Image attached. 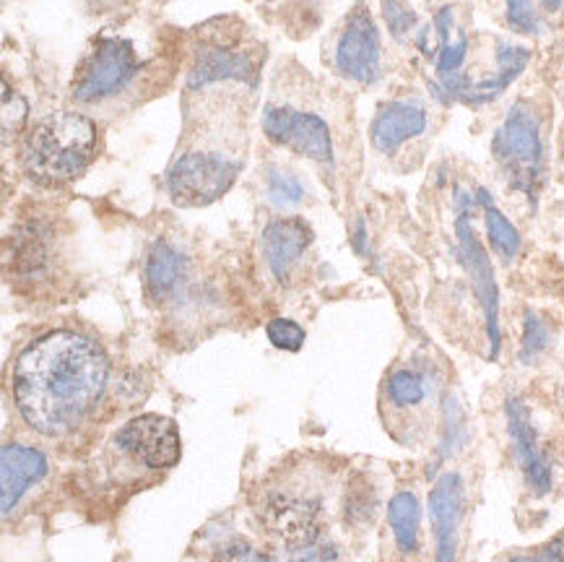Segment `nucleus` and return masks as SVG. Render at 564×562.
Returning a JSON list of instances; mask_svg holds the SVG:
<instances>
[{"label":"nucleus","instance_id":"obj_28","mask_svg":"<svg viewBox=\"0 0 564 562\" xmlns=\"http://www.w3.org/2000/svg\"><path fill=\"white\" fill-rule=\"evenodd\" d=\"M508 562H564V534L554 537L552 542L539 547V550L510 554Z\"/></svg>","mask_w":564,"mask_h":562},{"label":"nucleus","instance_id":"obj_2","mask_svg":"<svg viewBox=\"0 0 564 562\" xmlns=\"http://www.w3.org/2000/svg\"><path fill=\"white\" fill-rule=\"evenodd\" d=\"M99 133L78 112H55L42 118L24 143V170L42 185L70 183L84 175L97 156Z\"/></svg>","mask_w":564,"mask_h":562},{"label":"nucleus","instance_id":"obj_29","mask_svg":"<svg viewBox=\"0 0 564 562\" xmlns=\"http://www.w3.org/2000/svg\"><path fill=\"white\" fill-rule=\"evenodd\" d=\"M336 558V547L325 544L317 539V542L294 547L292 554H289V562H330Z\"/></svg>","mask_w":564,"mask_h":562},{"label":"nucleus","instance_id":"obj_27","mask_svg":"<svg viewBox=\"0 0 564 562\" xmlns=\"http://www.w3.org/2000/svg\"><path fill=\"white\" fill-rule=\"evenodd\" d=\"M382 13H386L388 29L395 40H406L411 29L416 26V13L403 0H382Z\"/></svg>","mask_w":564,"mask_h":562},{"label":"nucleus","instance_id":"obj_21","mask_svg":"<svg viewBox=\"0 0 564 562\" xmlns=\"http://www.w3.org/2000/svg\"><path fill=\"white\" fill-rule=\"evenodd\" d=\"M386 393L395 409H416L430 399L432 386L426 372L414 370V367H401V370L390 372Z\"/></svg>","mask_w":564,"mask_h":562},{"label":"nucleus","instance_id":"obj_20","mask_svg":"<svg viewBox=\"0 0 564 562\" xmlns=\"http://www.w3.org/2000/svg\"><path fill=\"white\" fill-rule=\"evenodd\" d=\"M183 277V256L170 242L159 240L147 258V287L154 298H167Z\"/></svg>","mask_w":564,"mask_h":562},{"label":"nucleus","instance_id":"obj_3","mask_svg":"<svg viewBox=\"0 0 564 562\" xmlns=\"http://www.w3.org/2000/svg\"><path fill=\"white\" fill-rule=\"evenodd\" d=\"M541 128L544 122H541L536 107L520 99L510 107L491 139V154L508 177L510 187L523 193L531 204H536L546 175V147Z\"/></svg>","mask_w":564,"mask_h":562},{"label":"nucleus","instance_id":"obj_22","mask_svg":"<svg viewBox=\"0 0 564 562\" xmlns=\"http://www.w3.org/2000/svg\"><path fill=\"white\" fill-rule=\"evenodd\" d=\"M554 334L549 323L539 313L528 310L523 318V336H520V363L536 365L541 357L552 349Z\"/></svg>","mask_w":564,"mask_h":562},{"label":"nucleus","instance_id":"obj_17","mask_svg":"<svg viewBox=\"0 0 564 562\" xmlns=\"http://www.w3.org/2000/svg\"><path fill=\"white\" fill-rule=\"evenodd\" d=\"M528 61H531V50L528 47L512 45V42H497V53H495L497 71L491 76L479 78V82H471V78L466 76V84H463L458 102H466L474 107L489 105L491 99L500 97V94L508 89L520 74H523Z\"/></svg>","mask_w":564,"mask_h":562},{"label":"nucleus","instance_id":"obj_24","mask_svg":"<svg viewBox=\"0 0 564 562\" xmlns=\"http://www.w3.org/2000/svg\"><path fill=\"white\" fill-rule=\"evenodd\" d=\"M269 196L276 206H294L305 198V187L300 180L284 170L269 172Z\"/></svg>","mask_w":564,"mask_h":562},{"label":"nucleus","instance_id":"obj_11","mask_svg":"<svg viewBox=\"0 0 564 562\" xmlns=\"http://www.w3.org/2000/svg\"><path fill=\"white\" fill-rule=\"evenodd\" d=\"M115 441L149 468H170L180 461V432L170 417H135L118 432Z\"/></svg>","mask_w":564,"mask_h":562},{"label":"nucleus","instance_id":"obj_8","mask_svg":"<svg viewBox=\"0 0 564 562\" xmlns=\"http://www.w3.org/2000/svg\"><path fill=\"white\" fill-rule=\"evenodd\" d=\"M505 417H508V435L525 485L531 487L533 495H549L554 487V461L541 448L539 432L531 420V409L520 396H508Z\"/></svg>","mask_w":564,"mask_h":562},{"label":"nucleus","instance_id":"obj_26","mask_svg":"<svg viewBox=\"0 0 564 562\" xmlns=\"http://www.w3.org/2000/svg\"><path fill=\"white\" fill-rule=\"evenodd\" d=\"M265 334H269V342L273 347L284 352H300L302 344H305V328L289 318H273L265 326Z\"/></svg>","mask_w":564,"mask_h":562},{"label":"nucleus","instance_id":"obj_15","mask_svg":"<svg viewBox=\"0 0 564 562\" xmlns=\"http://www.w3.org/2000/svg\"><path fill=\"white\" fill-rule=\"evenodd\" d=\"M321 506L315 500H302V497L276 495L265 506V523L273 534L284 539L289 550L294 547L317 542L321 539V526H317Z\"/></svg>","mask_w":564,"mask_h":562},{"label":"nucleus","instance_id":"obj_31","mask_svg":"<svg viewBox=\"0 0 564 562\" xmlns=\"http://www.w3.org/2000/svg\"><path fill=\"white\" fill-rule=\"evenodd\" d=\"M541 6H544L549 13H556L564 9V0H541Z\"/></svg>","mask_w":564,"mask_h":562},{"label":"nucleus","instance_id":"obj_23","mask_svg":"<svg viewBox=\"0 0 564 562\" xmlns=\"http://www.w3.org/2000/svg\"><path fill=\"white\" fill-rule=\"evenodd\" d=\"M505 21L516 34H531L541 32V19L531 0H505Z\"/></svg>","mask_w":564,"mask_h":562},{"label":"nucleus","instance_id":"obj_9","mask_svg":"<svg viewBox=\"0 0 564 562\" xmlns=\"http://www.w3.org/2000/svg\"><path fill=\"white\" fill-rule=\"evenodd\" d=\"M466 482L458 472H445L430 493V521L435 534V562L458 560L460 526L466 518Z\"/></svg>","mask_w":564,"mask_h":562},{"label":"nucleus","instance_id":"obj_10","mask_svg":"<svg viewBox=\"0 0 564 562\" xmlns=\"http://www.w3.org/2000/svg\"><path fill=\"white\" fill-rule=\"evenodd\" d=\"M336 68L349 82L372 84L380 76V34L370 13L357 9L346 19L336 45Z\"/></svg>","mask_w":564,"mask_h":562},{"label":"nucleus","instance_id":"obj_18","mask_svg":"<svg viewBox=\"0 0 564 562\" xmlns=\"http://www.w3.org/2000/svg\"><path fill=\"white\" fill-rule=\"evenodd\" d=\"M388 523L398 550L403 554H414L419 550V534H422V502H419V497L409 489L390 497Z\"/></svg>","mask_w":564,"mask_h":562},{"label":"nucleus","instance_id":"obj_4","mask_svg":"<svg viewBox=\"0 0 564 562\" xmlns=\"http://www.w3.org/2000/svg\"><path fill=\"white\" fill-rule=\"evenodd\" d=\"M476 204V196L466 191H455V240H458V261L463 269L471 277L474 292L481 302L484 321H487V336H489V359L500 357L502 349V334H500V290H497L495 271H491V261L484 250V245L476 237L471 227V214Z\"/></svg>","mask_w":564,"mask_h":562},{"label":"nucleus","instance_id":"obj_6","mask_svg":"<svg viewBox=\"0 0 564 562\" xmlns=\"http://www.w3.org/2000/svg\"><path fill=\"white\" fill-rule=\"evenodd\" d=\"M139 74L133 45L122 37H99L91 55L86 57L82 74L74 86L78 102H99L126 89Z\"/></svg>","mask_w":564,"mask_h":562},{"label":"nucleus","instance_id":"obj_30","mask_svg":"<svg viewBox=\"0 0 564 562\" xmlns=\"http://www.w3.org/2000/svg\"><path fill=\"white\" fill-rule=\"evenodd\" d=\"M216 562H273V558H269L265 552L256 550L252 544L235 542V544L224 547L219 560H216Z\"/></svg>","mask_w":564,"mask_h":562},{"label":"nucleus","instance_id":"obj_25","mask_svg":"<svg viewBox=\"0 0 564 562\" xmlns=\"http://www.w3.org/2000/svg\"><path fill=\"white\" fill-rule=\"evenodd\" d=\"M445 428H447L445 441H443V445H440V456H443V458L453 456V453L458 451L468 437L466 435V420H463L458 401H455L453 396L445 401Z\"/></svg>","mask_w":564,"mask_h":562},{"label":"nucleus","instance_id":"obj_12","mask_svg":"<svg viewBox=\"0 0 564 562\" xmlns=\"http://www.w3.org/2000/svg\"><path fill=\"white\" fill-rule=\"evenodd\" d=\"M258 66L256 57L235 42H204L195 55V66L191 71V86H208L214 82H248L256 84Z\"/></svg>","mask_w":564,"mask_h":562},{"label":"nucleus","instance_id":"obj_19","mask_svg":"<svg viewBox=\"0 0 564 562\" xmlns=\"http://www.w3.org/2000/svg\"><path fill=\"white\" fill-rule=\"evenodd\" d=\"M476 204H479L484 212V225H487L489 245L495 248V253L500 256L505 263L516 261L520 253V245H523L516 225H512L508 216L495 206V201H491L487 187H476Z\"/></svg>","mask_w":564,"mask_h":562},{"label":"nucleus","instance_id":"obj_1","mask_svg":"<svg viewBox=\"0 0 564 562\" xmlns=\"http://www.w3.org/2000/svg\"><path fill=\"white\" fill-rule=\"evenodd\" d=\"M107 378L110 363L89 336L50 331L19 355L11 391L29 428L42 435H65L91 414Z\"/></svg>","mask_w":564,"mask_h":562},{"label":"nucleus","instance_id":"obj_13","mask_svg":"<svg viewBox=\"0 0 564 562\" xmlns=\"http://www.w3.org/2000/svg\"><path fill=\"white\" fill-rule=\"evenodd\" d=\"M47 477L45 453L29 445L9 443L0 451V502L3 516H9L32 485Z\"/></svg>","mask_w":564,"mask_h":562},{"label":"nucleus","instance_id":"obj_14","mask_svg":"<svg viewBox=\"0 0 564 562\" xmlns=\"http://www.w3.org/2000/svg\"><path fill=\"white\" fill-rule=\"evenodd\" d=\"M426 107L419 99H395L382 105L372 120V143L382 154H393L403 143L426 131Z\"/></svg>","mask_w":564,"mask_h":562},{"label":"nucleus","instance_id":"obj_7","mask_svg":"<svg viewBox=\"0 0 564 562\" xmlns=\"http://www.w3.org/2000/svg\"><path fill=\"white\" fill-rule=\"evenodd\" d=\"M263 131L279 147H289L325 167H334V141L325 120L317 115L269 105L263 112Z\"/></svg>","mask_w":564,"mask_h":562},{"label":"nucleus","instance_id":"obj_5","mask_svg":"<svg viewBox=\"0 0 564 562\" xmlns=\"http://www.w3.org/2000/svg\"><path fill=\"white\" fill-rule=\"evenodd\" d=\"M240 175V162L221 151H187L167 172V193L177 206H208Z\"/></svg>","mask_w":564,"mask_h":562},{"label":"nucleus","instance_id":"obj_16","mask_svg":"<svg viewBox=\"0 0 564 562\" xmlns=\"http://www.w3.org/2000/svg\"><path fill=\"white\" fill-rule=\"evenodd\" d=\"M310 240H313V233L302 219H273L260 237V248H263L265 263L273 277L286 281L307 250Z\"/></svg>","mask_w":564,"mask_h":562}]
</instances>
